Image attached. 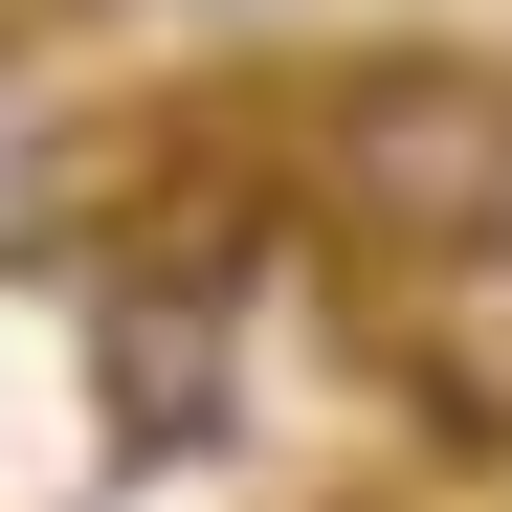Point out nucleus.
<instances>
[{"instance_id":"1","label":"nucleus","mask_w":512,"mask_h":512,"mask_svg":"<svg viewBox=\"0 0 512 512\" xmlns=\"http://www.w3.org/2000/svg\"><path fill=\"white\" fill-rule=\"evenodd\" d=\"M268 156H290L334 268H379V290L401 268H490L512 245V45L379 23V45H334V67L268 90Z\"/></svg>"},{"instance_id":"2","label":"nucleus","mask_w":512,"mask_h":512,"mask_svg":"<svg viewBox=\"0 0 512 512\" xmlns=\"http://www.w3.org/2000/svg\"><path fill=\"white\" fill-rule=\"evenodd\" d=\"M23 45H45V0H0V67H23Z\"/></svg>"},{"instance_id":"3","label":"nucleus","mask_w":512,"mask_h":512,"mask_svg":"<svg viewBox=\"0 0 512 512\" xmlns=\"http://www.w3.org/2000/svg\"><path fill=\"white\" fill-rule=\"evenodd\" d=\"M223 23H268V0H223Z\"/></svg>"},{"instance_id":"4","label":"nucleus","mask_w":512,"mask_h":512,"mask_svg":"<svg viewBox=\"0 0 512 512\" xmlns=\"http://www.w3.org/2000/svg\"><path fill=\"white\" fill-rule=\"evenodd\" d=\"M490 290H512V245H490Z\"/></svg>"}]
</instances>
